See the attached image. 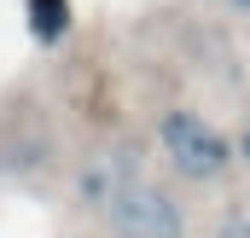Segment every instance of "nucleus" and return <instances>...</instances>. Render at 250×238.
Segmentation results:
<instances>
[{"label":"nucleus","mask_w":250,"mask_h":238,"mask_svg":"<svg viewBox=\"0 0 250 238\" xmlns=\"http://www.w3.org/2000/svg\"><path fill=\"white\" fill-rule=\"evenodd\" d=\"M105 221H111V233L117 238H187V215H181V203L163 192V186H151V180H123L111 198H105Z\"/></svg>","instance_id":"f257e3e1"},{"label":"nucleus","mask_w":250,"mask_h":238,"mask_svg":"<svg viewBox=\"0 0 250 238\" xmlns=\"http://www.w3.org/2000/svg\"><path fill=\"white\" fill-rule=\"evenodd\" d=\"M233 6H245V12H250V0H233Z\"/></svg>","instance_id":"423d86ee"},{"label":"nucleus","mask_w":250,"mask_h":238,"mask_svg":"<svg viewBox=\"0 0 250 238\" xmlns=\"http://www.w3.org/2000/svg\"><path fill=\"white\" fill-rule=\"evenodd\" d=\"M215 238H250V221H227V227H221Z\"/></svg>","instance_id":"20e7f679"},{"label":"nucleus","mask_w":250,"mask_h":238,"mask_svg":"<svg viewBox=\"0 0 250 238\" xmlns=\"http://www.w3.org/2000/svg\"><path fill=\"white\" fill-rule=\"evenodd\" d=\"M239 151H245V163H250V128H245V139H239Z\"/></svg>","instance_id":"39448f33"},{"label":"nucleus","mask_w":250,"mask_h":238,"mask_svg":"<svg viewBox=\"0 0 250 238\" xmlns=\"http://www.w3.org/2000/svg\"><path fill=\"white\" fill-rule=\"evenodd\" d=\"M29 29L35 41H59L70 29V0H29Z\"/></svg>","instance_id":"7ed1b4c3"},{"label":"nucleus","mask_w":250,"mask_h":238,"mask_svg":"<svg viewBox=\"0 0 250 238\" xmlns=\"http://www.w3.org/2000/svg\"><path fill=\"white\" fill-rule=\"evenodd\" d=\"M157 139H163L169 163L187 180H215V175H227V163H233V139L215 122H204L198 111H169L157 122Z\"/></svg>","instance_id":"f03ea898"}]
</instances>
